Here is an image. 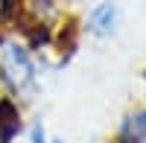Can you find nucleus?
<instances>
[{"label": "nucleus", "mask_w": 146, "mask_h": 143, "mask_svg": "<svg viewBox=\"0 0 146 143\" xmlns=\"http://www.w3.org/2000/svg\"><path fill=\"white\" fill-rule=\"evenodd\" d=\"M18 128H21L18 108H15L9 99H0V143H9L12 134H15Z\"/></svg>", "instance_id": "obj_3"}, {"label": "nucleus", "mask_w": 146, "mask_h": 143, "mask_svg": "<svg viewBox=\"0 0 146 143\" xmlns=\"http://www.w3.org/2000/svg\"><path fill=\"white\" fill-rule=\"evenodd\" d=\"M0 70H3V79L9 82L12 91H27L35 82V67L29 62V56L23 47L18 44H6L3 47V58H0Z\"/></svg>", "instance_id": "obj_1"}, {"label": "nucleus", "mask_w": 146, "mask_h": 143, "mask_svg": "<svg viewBox=\"0 0 146 143\" xmlns=\"http://www.w3.org/2000/svg\"><path fill=\"white\" fill-rule=\"evenodd\" d=\"M114 21H117V6L114 3H102L91 12V32L96 35H108L114 29Z\"/></svg>", "instance_id": "obj_2"}, {"label": "nucleus", "mask_w": 146, "mask_h": 143, "mask_svg": "<svg viewBox=\"0 0 146 143\" xmlns=\"http://www.w3.org/2000/svg\"><path fill=\"white\" fill-rule=\"evenodd\" d=\"M29 143H47V137H44V128H41V123H35V126H32Z\"/></svg>", "instance_id": "obj_5"}, {"label": "nucleus", "mask_w": 146, "mask_h": 143, "mask_svg": "<svg viewBox=\"0 0 146 143\" xmlns=\"http://www.w3.org/2000/svg\"><path fill=\"white\" fill-rule=\"evenodd\" d=\"M120 140L123 143H143L146 140V111H137L131 114L129 120L120 128Z\"/></svg>", "instance_id": "obj_4"}]
</instances>
